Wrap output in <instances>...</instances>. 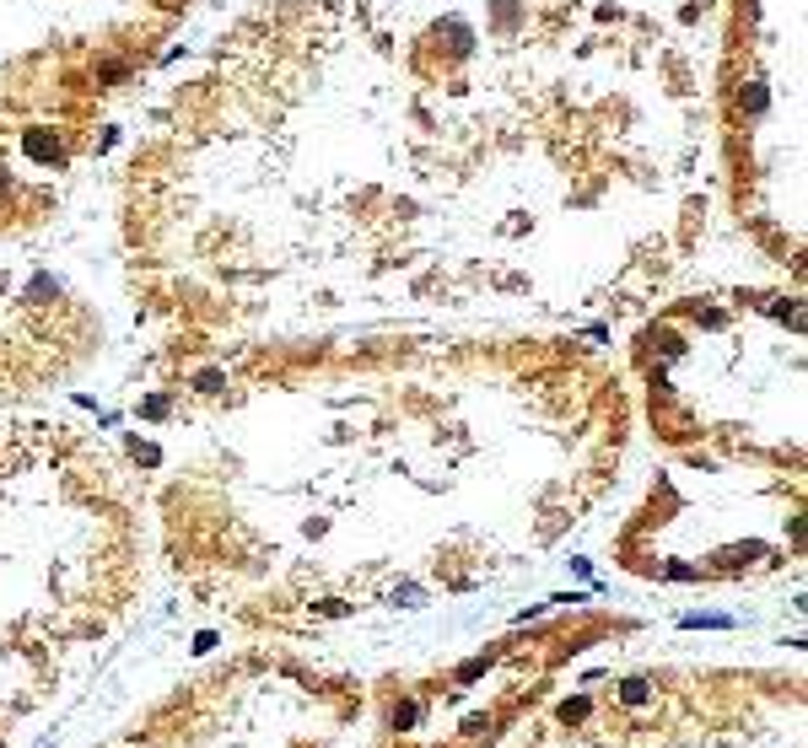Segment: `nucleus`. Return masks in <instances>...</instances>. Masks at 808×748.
Segmentation results:
<instances>
[{
  "label": "nucleus",
  "mask_w": 808,
  "mask_h": 748,
  "mask_svg": "<svg viewBox=\"0 0 808 748\" xmlns=\"http://www.w3.org/2000/svg\"><path fill=\"white\" fill-rule=\"evenodd\" d=\"M706 102L658 22L587 0H270L151 108L135 237L404 253L674 200Z\"/></svg>",
  "instance_id": "f257e3e1"
}]
</instances>
